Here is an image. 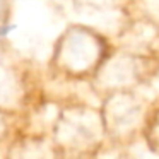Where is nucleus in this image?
I'll return each instance as SVG.
<instances>
[{
  "instance_id": "1",
  "label": "nucleus",
  "mask_w": 159,
  "mask_h": 159,
  "mask_svg": "<svg viewBox=\"0 0 159 159\" xmlns=\"http://www.w3.org/2000/svg\"><path fill=\"white\" fill-rule=\"evenodd\" d=\"M113 50L110 38L96 28L72 24L55 41L50 69L63 79L93 82Z\"/></svg>"
},
{
  "instance_id": "5",
  "label": "nucleus",
  "mask_w": 159,
  "mask_h": 159,
  "mask_svg": "<svg viewBox=\"0 0 159 159\" xmlns=\"http://www.w3.org/2000/svg\"><path fill=\"white\" fill-rule=\"evenodd\" d=\"M16 125H17V115L7 108L0 106V147H2V144H9V147H11V137L19 134V132L14 134Z\"/></svg>"
},
{
  "instance_id": "2",
  "label": "nucleus",
  "mask_w": 159,
  "mask_h": 159,
  "mask_svg": "<svg viewBox=\"0 0 159 159\" xmlns=\"http://www.w3.org/2000/svg\"><path fill=\"white\" fill-rule=\"evenodd\" d=\"M50 137L57 156L96 154L108 144L101 108L86 103H65L53 118Z\"/></svg>"
},
{
  "instance_id": "3",
  "label": "nucleus",
  "mask_w": 159,
  "mask_h": 159,
  "mask_svg": "<svg viewBox=\"0 0 159 159\" xmlns=\"http://www.w3.org/2000/svg\"><path fill=\"white\" fill-rule=\"evenodd\" d=\"M152 103L154 101H149L140 89H118L103 94L99 108L108 144L127 147L142 140Z\"/></svg>"
},
{
  "instance_id": "4",
  "label": "nucleus",
  "mask_w": 159,
  "mask_h": 159,
  "mask_svg": "<svg viewBox=\"0 0 159 159\" xmlns=\"http://www.w3.org/2000/svg\"><path fill=\"white\" fill-rule=\"evenodd\" d=\"M142 140L156 156H159V99L152 103V108L149 111L147 121L144 127Z\"/></svg>"
},
{
  "instance_id": "6",
  "label": "nucleus",
  "mask_w": 159,
  "mask_h": 159,
  "mask_svg": "<svg viewBox=\"0 0 159 159\" xmlns=\"http://www.w3.org/2000/svg\"><path fill=\"white\" fill-rule=\"evenodd\" d=\"M11 17V0H0V31L7 26Z\"/></svg>"
}]
</instances>
